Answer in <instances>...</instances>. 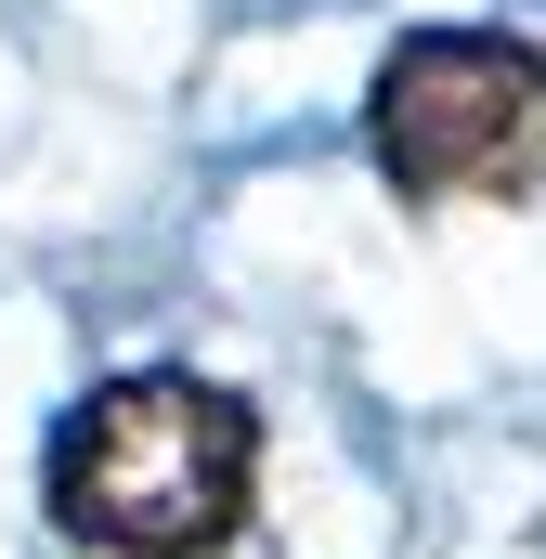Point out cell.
<instances>
[{
    "label": "cell",
    "mask_w": 546,
    "mask_h": 559,
    "mask_svg": "<svg viewBox=\"0 0 546 559\" xmlns=\"http://www.w3.org/2000/svg\"><path fill=\"white\" fill-rule=\"evenodd\" d=\"M365 143L391 169V195L442 209V195H534L546 182V52L508 26H416L391 39L378 92H365Z\"/></svg>",
    "instance_id": "2"
},
{
    "label": "cell",
    "mask_w": 546,
    "mask_h": 559,
    "mask_svg": "<svg viewBox=\"0 0 546 559\" xmlns=\"http://www.w3.org/2000/svg\"><path fill=\"white\" fill-rule=\"evenodd\" d=\"M39 495L92 559H222L261 508V417L195 365H131L52 417Z\"/></svg>",
    "instance_id": "1"
}]
</instances>
